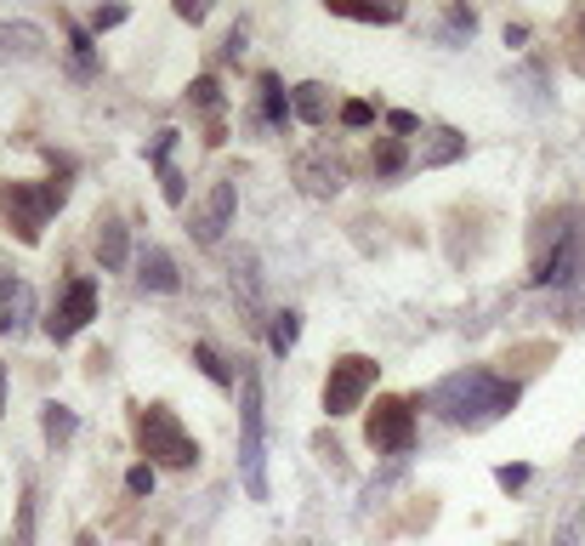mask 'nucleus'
Here are the masks:
<instances>
[{"mask_svg": "<svg viewBox=\"0 0 585 546\" xmlns=\"http://www.w3.org/2000/svg\"><path fill=\"white\" fill-rule=\"evenodd\" d=\"M80 546H103V541H97V535H80Z\"/></svg>", "mask_w": 585, "mask_h": 546, "instance_id": "obj_36", "label": "nucleus"}, {"mask_svg": "<svg viewBox=\"0 0 585 546\" xmlns=\"http://www.w3.org/2000/svg\"><path fill=\"white\" fill-rule=\"evenodd\" d=\"M194 364H199V370H206V376H211L216 387H234V364H227V359L216 353V347H211V342H199V347H194Z\"/></svg>", "mask_w": 585, "mask_h": 546, "instance_id": "obj_20", "label": "nucleus"}, {"mask_svg": "<svg viewBox=\"0 0 585 546\" xmlns=\"http://www.w3.org/2000/svg\"><path fill=\"white\" fill-rule=\"evenodd\" d=\"M495 484H500V489H523V484H528V467H500Z\"/></svg>", "mask_w": 585, "mask_h": 546, "instance_id": "obj_32", "label": "nucleus"}, {"mask_svg": "<svg viewBox=\"0 0 585 546\" xmlns=\"http://www.w3.org/2000/svg\"><path fill=\"white\" fill-rule=\"evenodd\" d=\"M125 489H132V495H154V467L137 461L132 473H125Z\"/></svg>", "mask_w": 585, "mask_h": 546, "instance_id": "obj_29", "label": "nucleus"}, {"mask_svg": "<svg viewBox=\"0 0 585 546\" xmlns=\"http://www.w3.org/2000/svg\"><path fill=\"white\" fill-rule=\"evenodd\" d=\"M341 17H352V23H398L403 7H341Z\"/></svg>", "mask_w": 585, "mask_h": 546, "instance_id": "obj_26", "label": "nucleus"}, {"mask_svg": "<svg viewBox=\"0 0 585 546\" xmlns=\"http://www.w3.org/2000/svg\"><path fill=\"white\" fill-rule=\"evenodd\" d=\"M137 444H142V456H154L160 467H176V473H188V467L199 461V444L183 433L176 410H165V405H142L137 410Z\"/></svg>", "mask_w": 585, "mask_h": 546, "instance_id": "obj_3", "label": "nucleus"}, {"mask_svg": "<svg viewBox=\"0 0 585 546\" xmlns=\"http://www.w3.org/2000/svg\"><path fill=\"white\" fill-rule=\"evenodd\" d=\"M69 46H74V69L91 74V69H97V52H91V35L80 29V23H69Z\"/></svg>", "mask_w": 585, "mask_h": 546, "instance_id": "obj_25", "label": "nucleus"}, {"mask_svg": "<svg viewBox=\"0 0 585 546\" xmlns=\"http://www.w3.org/2000/svg\"><path fill=\"white\" fill-rule=\"evenodd\" d=\"M426 405L444 421H455V427L477 433V427H489V421H500L518 405V382L495 376V370H455V376H444L426 393Z\"/></svg>", "mask_w": 585, "mask_h": 546, "instance_id": "obj_1", "label": "nucleus"}, {"mask_svg": "<svg viewBox=\"0 0 585 546\" xmlns=\"http://www.w3.org/2000/svg\"><path fill=\"white\" fill-rule=\"evenodd\" d=\"M257 114H262V126H273V132H285L290 126V97H285V86H278V74H262L257 80Z\"/></svg>", "mask_w": 585, "mask_h": 546, "instance_id": "obj_12", "label": "nucleus"}, {"mask_svg": "<svg viewBox=\"0 0 585 546\" xmlns=\"http://www.w3.org/2000/svg\"><path fill=\"white\" fill-rule=\"evenodd\" d=\"M234 296H239L250 313H257V257H250V251L234 262Z\"/></svg>", "mask_w": 585, "mask_h": 546, "instance_id": "obj_21", "label": "nucleus"}, {"mask_svg": "<svg viewBox=\"0 0 585 546\" xmlns=\"http://www.w3.org/2000/svg\"><path fill=\"white\" fill-rule=\"evenodd\" d=\"M12 296H17V280H12L7 268H0V302H12Z\"/></svg>", "mask_w": 585, "mask_h": 546, "instance_id": "obj_34", "label": "nucleus"}, {"mask_svg": "<svg viewBox=\"0 0 585 546\" xmlns=\"http://www.w3.org/2000/svg\"><path fill=\"white\" fill-rule=\"evenodd\" d=\"M370 165H375V177H398V171L410 165V154H403V137H381L370 148Z\"/></svg>", "mask_w": 585, "mask_h": 546, "instance_id": "obj_18", "label": "nucleus"}, {"mask_svg": "<svg viewBox=\"0 0 585 546\" xmlns=\"http://www.w3.org/2000/svg\"><path fill=\"white\" fill-rule=\"evenodd\" d=\"M35 518H40V501H35V489H23V501H17V530H12V546H35Z\"/></svg>", "mask_w": 585, "mask_h": 546, "instance_id": "obj_22", "label": "nucleus"}, {"mask_svg": "<svg viewBox=\"0 0 585 546\" xmlns=\"http://www.w3.org/2000/svg\"><path fill=\"white\" fill-rule=\"evenodd\" d=\"M63 200H69V183H63V177L40 183V188H23V183H17V188L7 194V211H12V228H17V239H23V245H40L46 216L63 211Z\"/></svg>", "mask_w": 585, "mask_h": 546, "instance_id": "obj_4", "label": "nucleus"}, {"mask_svg": "<svg viewBox=\"0 0 585 546\" xmlns=\"http://www.w3.org/2000/svg\"><path fill=\"white\" fill-rule=\"evenodd\" d=\"M0 410H7V364H0Z\"/></svg>", "mask_w": 585, "mask_h": 546, "instance_id": "obj_35", "label": "nucleus"}, {"mask_svg": "<svg viewBox=\"0 0 585 546\" xmlns=\"http://www.w3.org/2000/svg\"><path fill=\"white\" fill-rule=\"evenodd\" d=\"M29 319H35V290L17 285L12 302H0V336H23V331H29Z\"/></svg>", "mask_w": 585, "mask_h": 546, "instance_id": "obj_15", "label": "nucleus"}, {"mask_svg": "<svg viewBox=\"0 0 585 546\" xmlns=\"http://www.w3.org/2000/svg\"><path fill=\"white\" fill-rule=\"evenodd\" d=\"M290 109L308 120V126H324L329 120V86H319V80H308V86H296V97H290Z\"/></svg>", "mask_w": 585, "mask_h": 546, "instance_id": "obj_16", "label": "nucleus"}, {"mask_svg": "<svg viewBox=\"0 0 585 546\" xmlns=\"http://www.w3.org/2000/svg\"><path fill=\"white\" fill-rule=\"evenodd\" d=\"M40 427H46V444H69L74 433H80V415H74L69 405H46L40 410Z\"/></svg>", "mask_w": 585, "mask_h": 546, "instance_id": "obj_17", "label": "nucleus"}, {"mask_svg": "<svg viewBox=\"0 0 585 546\" xmlns=\"http://www.w3.org/2000/svg\"><path fill=\"white\" fill-rule=\"evenodd\" d=\"M239 479L250 501H267V456H262V376L239 370Z\"/></svg>", "mask_w": 585, "mask_h": 546, "instance_id": "obj_2", "label": "nucleus"}, {"mask_svg": "<svg viewBox=\"0 0 585 546\" xmlns=\"http://www.w3.org/2000/svg\"><path fill=\"white\" fill-rule=\"evenodd\" d=\"M370 120H375V109L364 103V97H352V103H341V126L359 132V126H370Z\"/></svg>", "mask_w": 585, "mask_h": 546, "instance_id": "obj_28", "label": "nucleus"}, {"mask_svg": "<svg viewBox=\"0 0 585 546\" xmlns=\"http://www.w3.org/2000/svg\"><path fill=\"white\" fill-rule=\"evenodd\" d=\"M364 438L381 456H403L415 444V405L410 399H375V410L364 421Z\"/></svg>", "mask_w": 585, "mask_h": 546, "instance_id": "obj_6", "label": "nucleus"}, {"mask_svg": "<svg viewBox=\"0 0 585 546\" xmlns=\"http://www.w3.org/2000/svg\"><path fill=\"white\" fill-rule=\"evenodd\" d=\"M160 188H165V200H171V206H183V200H188V183H183V171H176V165H160Z\"/></svg>", "mask_w": 585, "mask_h": 546, "instance_id": "obj_27", "label": "nucleus"}, {"mask_svg": "<svg viewBox=\"0 0 585 546\" xmlns=\"http://www.w3.org/2000/svg\"><path fill=\"white\" fill-rule=\"evenodd\" d=\"M296 183L301 194H313V200H329V194H341V160L329 154V148H308V154H296Z\"/></svg>", "mask_w": 585, "mask_h": 546, "instance_id": "obj_9", "label": "nucleus"}, {"mask_svg": "<svg viewBox=\"0 0 585 546\" xmlns=\"http://www.w3.org/2000/svg\"><path fill=\"white\" fill-rule=\"evenodd\" d=\"M387 126H393V137H410V132L421 126V120H415L410 109H393V114H387Z\"/></svg>", "mask_w": 585, "mask_h": 546, "instance_id": "obj_31", "label": "nucleus"}, {"mask_svg": "<svg viewBox=\"0 0 585 546\" xmlns=\"http://www.w3.org/2000/svg\"><path fill=\"white\" fill-rule=\"evenodd\" d=\"M466 154V137L455 132V126H438V132H426V148H421V165L426 171H438V165H455Z\"/></svg>", "mask_w": 585, "mask_h": 546, "instance_id": "obj_14", "label": "nucleus"}, {"mask_svg": "<svg viewBox=\"0 0 585 546\" xmlns=\"http://www.w3.org/2000/svg\"><path fill=\"white\" fill-rule=\"evenodd\" d=\"M206 0H176V17H183V23H206Z\"/></svg>", "mask_w": 585, "mask_h": 546, "instance_id": "obj_33", "label": "nucleus"}, {"mask_svg": "<svg viewBox=\"0 0 585 546\" xmlns=\"http://www.w3.org/2000/svg\"><path fill=\"white\" fill-rule=\"evenodd\" d=\"M370 387H375V359H364V353H347V359L329 364V376H324V410H329V421L359 410Z\"/></svg>", "mask_w": 585, "mask_h": 546, "instance_id": "obj_5", "label": "nucleus"}, {"mask_svg": "<svg viewBox=\"0 0 585 546\" xmlns=\"http://www.w3.org/2000/svg\"><path fill=\"white\" fill-rule=\"evenodd\" d=\"M97 262H103L109 273H120L125 262H132V239H125V222L120 216L97 222Z\"/></svg>", "mask_w": 585, "mask_h": 546, "instance_id": "obj_11", "label": "nucleus"}, {"mask_svg": "<svg viewBox=\"0 0 585 546\" xmlns=\"http://www.w3.org/2000/svg\"><path fill=\"white\" fill-rule=\"evenodd\" d=\"M234 206H239V188H234V177H216L211 188H206V200H199V211H194V239L199 245H216L222 234H227V222H234Z\"/></svg>", "mask_w": 585, "mask_h": 546, "instance_id": "obj_8", "label": "nucleus"}, {"mask_svg": "<svg viewBox=\"0 0 585 546\" xmlns=\"http://www.w3.org/2000/svg\"><path fill=\"white\" fill-rule=\"evenodd\" d=\"M137 280L148 285V290H160V296H171L176 285H183V273H176V262L160 251V245H148V251L137 257Z\"/></svg>", "mask_w": 585, "mask_h": 546, "instance_id": "obj_13", "label": "nucleus"}, {"mask_svg": "<svg viewBox=\"0 0 585 546\" xmlns=\"http://www.w3.org/2000/svg\"><path fill=\"white\" fill-rule=\"evenodd\" d=\"M120 23H125V7H103V12L91 17V35H103V29H120Z\"/></svg>", "mask_w": 585, "mask_h": 546, "instance_id": "obj_30", "label": "nucleus"}, {"mask_svg": "<svg viewBox=\"0 0 585 546\" xmlns=\"http://www.w3.org/2000/svg\"><path fill=\"white\" fill-rule=\"evenodd\" d=\"M91 313H97V285H91V280H69L63 302L46 313V336H52V342L80 336V331L91 325Z\"/></svg>", "mask_w": 585, "mask_h": 546, "instance_id": "obj_7", "label": "nucleus"}, {"mask_svg": "<svg viewBox=\"0 0 585 546\" xmlns=\"http://www.w3.org/2000/svg\"><path fill=\"white\" fill-rule=\"evenodd\" d=\"M472 29H477V12L472 7H449L444 12V40H472Z\"/></svg>", "mask_w": 585, "mask_h": 546, "instance_id": "obj_24", "label": "nucleus"}, {"mask_svg": "<svg viewBox=\"0 0 585 546\" xmlns=\"http://www.w3.org/2000/svg\"><path fill=\"white\" fill-rule=\"evenodd\" d=\"M296 336H301V313H296V308H285V313H273V325H267V347H273L278 359H285L290 347H296Z\"/></svg>", "mask_w": 585, "mask_h": 546, "instance_id": "obj_19", "label": "nucleus"}, {"mask_svg": "<svg viewBox=\"0 0 585 546\" xmlns=\"http://www.w3.org/2000/svg\"><path fill=\"white\" fill-rule=\"evenodd\" d=\"M188 103H194V109H206V114H222V86L211 80V74H199V80L188 86Z\"/></svg>", "mask_w": 585, "mask_h": 546, "instance_id": "obj_23", "label": "nucleus"}, {"mask_svg": "<svg viewBox=\"0 0 585 546\" xmlns=\"http://www.w3.org/2000/svg\"><path fill=\"white\" fill-rule=\"evenodd\" d=\"M46 52V35L35 23H0V63H35Z\"/></svg>", "mask_w": 585, "mask_h": 546, "instance_id": "obj_10", "label": "nucleus"}]
</instances>
